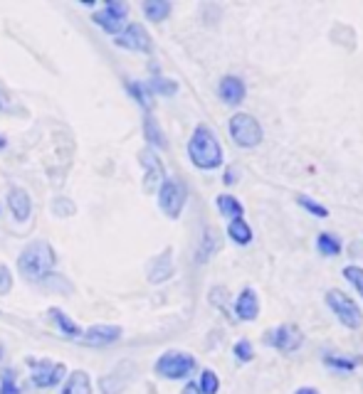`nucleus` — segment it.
I'll return each mask as SVG.
<instances>
[{
    "label": "nucleus",
    "mask_w": 363,
    "mask_h": 394,
    "mask_svg": "<svg viewBox=\"0 0 363 394\" xmlns=\"http://www.w3.org/2000/svg\"><path fill=\"white\" fill-rule=\"evenodd\" d=\"M55 266H57V251L45 239L30 242L17 256V269L30 284H40V279L48 276L50 271H55Z\"/></svg>",
    "instance_id": "nucleus-1"
},
{
    "label": "nucleus",
    "mask_w": 363,
    "mask_h": 394,
    "mask_svg": "<svg viewBox=\"0 0 363 394\" xmlns=\"http://www.w3.org/2000/svg\"><path fill=\"white\" fill-rule=\"evenodd\" d=\"M188 158L198 170H218L222 166V148L206 124L193 129L188 140Z\"/></svg>",
    "instance_id": "nucleus-2"
},
{
    "label": "nucleus",
    "mask_w": 363,
    "mask_h": 394,
    "mask_svg": "<svg viewBox=\"0 0 363 394\" xmlns=\"http://www.w3.org/2000/svg\"><path fill=\"white\" fill-rule=\"evenodd\" d=\"M324 301L332 308L334 316L339 318V323L346 326L348 330H358V328L363 326L361 306H358L348 293H343V291H339V289H332V291H327V298H324Z\"/></svg>",
    "instance_id": "nucleus-3"
},
{
    "label": "nucleus",
    "mask_w": 363,
    "mask_h": 394,
    "mask_svg": "<svg viewBox=\"0 0 363 394\" xmlns=\"http://www.w3.org/2000/svg\"><path fill=\"white\" fill-rule=\"evenodd\" d=\"M27 367H30V382L37 389H52L59 387L67 377V365L64 363H55V360H37L30 358L27 360Z\"/></svg>",
    "instance_id": "nucleus-4"
},
{
    "label": "nucleus",
    "mask_w": 363,
    "mask_h": 394,
    "mask_svg": "<svg viewBox=\"0 0 363 394\" xmlns=\"http://www.w3.org/2000/svg\"><path fill=\"white\" fill-rule=\"evenodd\" d=\"M195 358L190 353H180V350H169L153 365V372L164 379H185L193 374L195 370Z\"/></svg>",
    "instance_id": "nucleus-5"
},
{
    "label": "nucleus",
    "mask_w": 363,
    "mask_h": 394,
    "mask_svg": "<svg viewBox=\"0 0 363 394\" xmlns=\"http://www.w3.org/2000/svg\"><path fill=\"white\" fill-rule=\"evenodd\" d=\"M185 197H188L185 182L178 177H166L158 187V207L169 219H178L185 207Z\"/></svg>",
    "instance_id": "nucleus-6"
},
{
    "label": "nucleus",
    "mask_w": 363,
    "mask_h": 394,
    "mask_svg": "<svg viewBox=\"0 0 363 394\" xmlns=\"http://www.w3.org/2000/svg\"><path fill=\"white\" fill-rule=\"evenodd\" d=\"M227 131H230V138L235 140V145H240V148H255V145L262 143L264 136L259 121L252 114H242V111L230 116Z\"/></svg>",
    "instance_id": "nucleus-7"
},
{
    "label": "nucleus",
    "mask_w": 363,
    "mask_h": 394,
    "mask_svg": "<svg viewBox=\"0 0 363 394\" xmlns=\"http://www.w3.org/2000/svg\"><path fill=\"white\" fill-rule=\"evenodd\" d=\"M127 17H129L127 3H121V0H106L104 8L92 15V22H94L97 27H101L104 32H109V35L116 37L124 27H127Z\"/></svg>",
    "instance_id": "nucleus-8"
},
{
    "label": "nucleus",
    "mask_w": 363,
    "mask_h": 394,
    "mask_svg": "<svg viewBox=\"0 0 363 394\" xmlns=\"http://www.w3.org/2000/svg\"><path fill=\"white\" fill-rule=\"evenodd\" d=\"M264 342L267 345H272L274 350H279V353H297V350L301 348V342H304V333H301L299 326H294V323H285V326L274 328V330L264 333Z\"/></svg>",
    "instance_id": "nucleus-9"
},
{
    "label": "nucleus",
    "mask_w": 363,
    "mask_h": 394,
    "mask_svg": "<svg viewBox=\"0 0 363 394\" xmlns=\"http://www.w3.org/2000/svg\"><path fill=\"white\" fill-rule=\"evenodd\" d=\"M114 45L124 47L129 52H141V54L153 52V40L141 22H129V25L114 37Z\"/></svg>",
    "instance_id": "nucleus-10"
},
{
    "label": "nucleus",
    "mask_w": 363,
    "mask_h": 394,
    "mask_svg": "<svg viewBox=\"0 0 363 394\" xmlns=\"http://www.w3.org/2000/svg\"><path fill=\"white\" fill-rule=\"evenodd\" d=\"M138 163L143 168V190L146 192H158L161 182L166 180V166L158 158V153L153 148H143L138 153Z\"/></svg>",
    "instance_id": "nucleus-11"
},
{
    "label": "nucleus",
    "mask_w": 363,
    "mask_h": 394,
    "mask_svg": "<svg viewBox=\"0 0 363 394\" xmlns=\"http://www.w3.org/2000/svg\"><path fill=\"white\" fill-rule=\"evenodd\" d=\"M121 335H124V330H121V326H109V323H99V326H92L87 328V330H82V335H79V345H85V348H109V345H114V342L121 340Z\"/></svg>",
    "instance_id": "nucleus-12"
},
{
    "label": "nucleus",
    "mask_w": 363,
    "mask_h": 394,
    "mask_svg": "<svg viewBox=\"0 0 363 394\" xmlns=\"http://www.w3.org/2000/svg\"><path fill=\"white\" fill-rule=\"evenodd\" d=\"M136 377V365L134 363H119L111 372H106L104 377L99 379V389L101 394H121L129 384Z\"/></svg>",
    "instance_id": "nucleus-13"
},
{
    "label": "nucleus",
    "mask_w": 363,
    "mask_h": 394,
    "mask_svg": "<svg viewBox=\"0 0 363 394\" xmlns=\"http://www.w3.org/2000/svg\"><path fill=\"white\" fill-rule=\"evenodd\" d=\"M218 96L230 106H240L248 96V87H245V79L235 77V74H227L218 84Z\"/></svg>",
    "instance_id": "nucleus-14"
},
{
    "label": "nucleus",
    "mask_w": 363,
    "mask_h": 394,
    "mask_svg": "<svg viewBox=\"0 0 363 394\" xmlns=\"http://www.w3.org/2000/svg\"><path fill=\"white\" fill-rule=\"evenodd\" d=\"M8 210H10V214L17 222L30 219L32 200H30V195H27V190H22V187H10V190H8Z\"/></svg>",
    "instance_id": "nucleus-15"
},
{
    "label": "nucleus",
    "mask_w": 363,
    "mask_h": 394,
    "mask_svg": "<svg viewBox=\"0 0 363 394\" xmlns=\"http://www.w3.org/2000/svg\"><path fill=\"white\" fill-rule=\"evenodd\" d=\"M235 316L237 321H257L259 316V298L255 289H242L235 301Z\"/></svg>",
    "instance_id": "nucleus-16"
},
{
    "label": "nucleus",
    "mask_w": 363,
    "mask_h": 394,
    "mask_svg": "<svg viewBox=\"0 0 363 394\" xmlns=\"http://www.w3.org/2000/svg\"><path fill=\"white\" fill-rule=\"evenodd\" d=\"M173 276V249H164V254H158L156 259L148 264V281L151 284H164Z\"/></svg>",
    "instance_id": "nucleus-17"
},
{
    "label": "nucleus",
    "mask_w": 363,
    "mask_h": 394,
    "mask_svg": "<svg viewBox=\"0 0 363 394\" xmlns=\"http://www.w3.org/2000/svg\"><path fill=\"white\" fill-rule=\"evenodd\" d=\"M59 394H92V377L85 370H74L64 377Z\"/></svg>",
    "instance_id": "nucleus-18"
},
{
    "label": "nucleus",
    "mask_w": 363,
    "mask_h": 394,
    "mask_svg": "<svg viewBox=\"0 0 363 394\" xmlns=\"http://www.w3.org/2000/svg\"><path fill=\"white\" fill-rule=\"evenodd\" d=\"M141 129H143V138L148 140V148H161V151H166V148H169V140H166L164 131H161V126H158V121H156V116H153V114L143 116Z\"/></svg>",
    "instance_id": "nucleus-19"
},
{
    "label": "nucleus",
    "mask_w": 363,
    "mask_h": 394,
    "mask_svg": "<svg viewBox=\"0 0 363 394\" xmlns=\"http://www.w3.org/2000/svg\"><path fill=\"white\" fill-rule=\"evenodd\" d=\"M48 316L52 318V323L57 326V330L62 333L64 337H69V340H79V335H82V328H79L77 323H74L72 318H69L67 313L62 311V308L52 306L48 311Z\"/></svg>",
    "instance_id": "nucleus-20"
},
{
    "label": "nucleus",
    "mask_w": 363,
    "mask_h": 394,
    "mask_svg": "<svg viewBox=\"0 0 363 394\" xmlns=\"http://www.w3.org/2000/svg\"><path fill=\"white\" fill-rule=\"evenodd\" d=\"M37 286H43L45 291H55V293H64V296L74 293V284L67 279V276L57 274V271H50L48 276H43Z\"/></svg>",
    "instance_id": "nucleus-21"
},
{
    "label": "nucleus",
    "mask_w": 363,
    "mask_h": 394,
    "mask_svg": "<svg viewBox=\"0 0 363 394\" xmlns=\"http://www.w3.org/2000/svg\"><path fill=\"white\" fill-rule=\"evenodd\" d=\"M141 10H143V15H146V20L164 22V20H169L173 6H171L169 0H146V3L141 6Z\"/></svg>",
    "instance_id": "nucleus-22"
},
{
    "label": "nucleus",
    "mask_w": 363,
    "mask_h": 394,
    "mask_svg": "<svg viewBox=\"0 0 363 394\" xmlns=\"http://www.w3.org/2000/svg\"><path fill=\"white\" fill-rule=\"evenodd\" d=\"M218 249H220V232H218L215 227H206L203 242H200V247H198V261H200V264H203V261H208Z\"/></svg>",
    "instance_id": "nucleus-23"
},
{
    "label": "nucleus",
    "mask_w": 363,
    "mask_h": 394,
    "mask_svg": "<svg viewBox=\"0 0 363 394\" xmlns=\"http://www.w3.org/2000/svg\"><path fill=\"white\" fill-rule=\"evenodd\" d=\"M227 237L235 244H240V247H245V244L252 242V227H250L245 217L230 219V224H227Z\"/></svg>",
    "instance_id": "nucleus-24"
},
{
    "label": "nucleus",
    "mask_w": 363,
    "mask_h": 394,
    "mask_svg": "<svg viewBox=\"0 0 363 394\" xmlns=\"http://www.w3.org/2000/svg\"><path fill=\"white\" fill-rule=\"evenodd\" d=\"M341 249H343L341 237H336V234L321 232L319 237H316V251H319L321 256H339Z\"/></svg>",
    "instance_id": "nucleus-25"
},
{
    "label": "nucleus",
    "mask_w": 363,
    "mask_h": 394,
    "mask_svg": "<svg viewBox=\"0 0 363 394\" xmlns=\"http://www.w3.org/2000/svg\"><path fill=\"white\" fill-rule=\"evenodd\" d=\"M127 92L131 94V98L141 106L146 114H151L153 109V94L148 92V87L143 82H127Z\"/></svg>",
    "instance_id": "nucleus-26"
},
{
    "label": "nucleus",
    "mask_w": 363,
    "mask_h": 394,
    "mask_svg": "<svg viewBox=\"0 0 363 394\" xmlns=\"http://www.w3.org/2000/svg\"><path fill=\"white\" fill-rule=\"evenodd\" d=\"M215 205H218V210H220L222 217H227V219H237V217H242V214H245L242 203L237 200V197H232V195H218Z\"/></svg>",
    "instance_id": "nucleus-27"
},
{
    "label": "nucleus",
    "mask_w": 363,
    "mask_h": 394,
    "mask_svg": "<svg viewBox=\"0 0 363 394\" xmlns=\"http://www.w3.org/2000/svg\"><path fill=\"white\" fill-rule=\"evenodd\" d=\"M146 87H148V92L158 94V96H176V94H178V84H176L173 79L161 77V74H156Z\"/></svg>",
    "instance_id": "nucleus-28"
},
{
    "label": "nucleus",
    "mask_w": 363,
    "mask_h": 394,
    "mask_svg": "<svg viewBox=\"0 0 363 394\" xmlns=\"http://www.w3.org/2000/svg\"><path fill=\"white\" fill-rule=\"evenodd\" d=\"M0 394H22L17 372L13 367H0Z\"/></svg>",
    "instance_id": "nucleus-29"
},
{
    "label": "nucleus",
    "mask_w": 363,
    "mask_h": 394,
    "mask_svg": "<svg viewBox=\"0 0 363 394\" xmlns=\"http://www.w3.org/2000/svg\"><path fill=\"white\" fill-rule=\"evenodd\" d=\"M324 365L332 370H339V372H353L361 365V360L343 358V355H324Z\"/></svg>",
    "instance_id": "nucleus-30"
},
{
    "label": "nucleus",
    "mask_w": 363,
    "mask_h": 394,
    "mask_svg": "<svg viewBox=\"0 0 363 394\" xmlns=\"http://www.w3.org/2000/svg\"><path fill=\"white\" fill-rule=\"evenodd\" d=\"M297 205H299L301 210H306L311 217H319V219L329 217V207H324L321 203H316V200H311V197H306V195H297Z\"/></svg>",
    "instance_id": "nucleus-31"
},
{
    "label": "nucleus",
    "mask_w": 363,
    "mask_h": 394,
    "mask_svg": "<svg viewBox=\"0 0 363 394\" xmlns=\"http://www.w3.org/2000/svg\"><path fill=\"white\" fill-rule=\"evenodd\" d=\"M198 389H200V394H218L220 392V379H218V374L213 372V370H203L198 379Z\"/></svg>",
    "instance_id": "nucleus-32"
},
{
    "label": "nucleus",
    "mask_w": 363,
    "mask_h": 394,
    "mask_svg": "<svg viewBox=\"0 0 363 394\" xmlns=\"http://www.w3.org/2000/svg\"><path fill=\"white\" fill-rule=\"evenodd\" d=\"M227 298H230V293H227L225 286H215V289H211V303L215 308H220L222 313H225L227 318H230V308H227Z\"/></svg>",
    "instance_id": "nucleus-33"
},
{
    "label": "nucleus",
    "mask_w": 363,
    "mask_h": 394,
    "mask_svg": "<svg viewBox=\"0 0 363 394\" xmlns=\"http://www.w3.org/2000/svg\"><path fill=\"white\" fill-rule=\"evenodd\" d=\"M341 274H343V279H346L348 284H351L353 289L363 296V269L361 266H343Z\"/></svg>",
    "instance_id": "nucleus-34"
},
{
    "label": "nucleus",
    "mask_w": 363,
    "mask_h": 394,
    "mask_svg": "<svg viewBox=\"0 0 363 394\" xmlns=\"http://www.w3.org/2000/svg\"><path fill=\"white\" fill-rule=\"evenodd\" d=\"M232 353H235L237 363H250V360L255 358V348L250 340H237L235 348H232Z\"/></svg>",
    "instance_id": "nucleus-35"
},
{
    "label": "nucleus",
    "mask_w": 363,
    "mask_h": 394,
    "mask_svg": "<svg viewBox=\"0 0 363 394\" xmlns=\"http://www.w3.org/2000/svg\"><path fill=\"white\" fill-rule=\"evenodd\" d=\"M13 291V271L6 264H0V296H8Z\"/></svg>",
    "instance_id": "nucleus-36"
},
{
    "label": "nucleus",
    "mask_w": 363,
    "mask_h": 394,
    "mask_svg": "<svg viewBox=\"0 0 363 394\" xmlns=\"http://www.w3.org/2000/svg\"><path fill=\"white\" fill-rule=\"evenodd\" d=\"M52 210H55V214H57V217H69V214H74V205L69 203L67 197H57V200H55V205H52Z\"/></svg>",
    "instance_id": "nucleus-37"
},
{
    "label": "nucleus",
    "mask_w": 363,
    "mask_h": 394,
    "mask_svg": "<svg viewBox=\"0 0 363 394\" xmlns=\"http://www.w3.org/2000/svg\"><path fill=\"white\" fill-rule=\"evenodd\" d=\"M0 111H13V101L3 89H0Z\"/></svg>",
    "instance_id": "nucleus-38"
},
{
    "label": "nucleus",
    "mask_w": 363,
    "mask_h": 394,
    "mask_svg": "<svg viewBox=\"0 0 363 394\" xmlns=\"http://www.w3.org/2000/svg\"><path fill=\"white\" fill-rule=\"evenodd\" d=\"M222 182H225V185H235V182H237V175H235V170H232V168H227V170H225Z\"/></svg>",
    "instance_id": "nucleus-39"
},
{
    "label": "nucleus",
    "mask_w": 363,
    "mask_h": 394,
    "mask_svg": "<svg viewBox=\"0 0 363 394\" xmlns=\"http://www.w3.org/2000/svg\"><path fill=\"white\" fill-rule=\"evenodd\" d=\"M180 394H200L198 382H185V387L180 389Z\"/></svg>",
    "instance_id": "nucleus-40"
},
{
    "label": "nucleus",
    "mask_w": 363,
    "mask_h": 394,
    "mask_svg": "<svg viewBox=\"0 0 363 394\" xmlns=\"http://www.w3.org/2000/svg\"><path fill=\"white\" fill-rule=\"evenodd\" d=\"M294 394H319V389H316V387H299Z\"/></svg>",
    "instance_id": "nucleus-41"
},
{
    "label": "nucleus",
    "mask_w": 363,
    "mask_h": 394,
    "mask_svg": "<svg viewBox=\"0 0 363 394\" xmlns=\"http://www.w3.org/2000/svg\"><path fill=\"white\" fill-rule=\"evenodd\" d=\"M6 145H8V138H6V136H3V133H0V151H3Z\"/></svg>",
    "instance_id": "nucleus-42"
}]
</instances>
